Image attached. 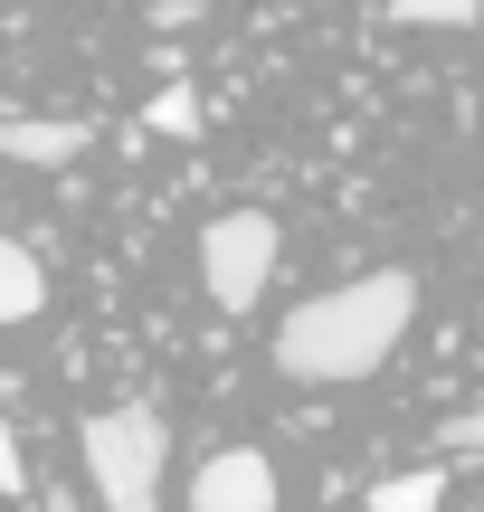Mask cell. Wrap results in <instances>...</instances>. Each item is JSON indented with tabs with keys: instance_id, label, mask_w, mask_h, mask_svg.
Listing matches in <instances>:
<instances>
[{
	"instance_id": "8992f818",
	"label": "cell",
	"mask_w": 484,
	"mask_h": 512,
	"mask_svg": "<svg viewBox=\"0 0 484 512\" xmlns=\"http://www.w3.org/2000/svg\"><path fill=\"white\" fill-rule=\"evenodd\" d=\"M38 304H48V266H38V247L29 238H0V332L29 323Z\"/></svg>"
},
{
	"instance_id": "8fae6325",
	"label": "cell",
	"mask_w": 484,
	"mask_h": 512,
	"mask_svg": "<svg viewBox=\"0 0 484 512\" xmlns=\"http://www.w3.org/2000/svg\"><path fill=\"white\" fill-rule=\"evenodd\" d=\"M0 494H29V456H19L10 418H0Z\"/></svg>"
},
{
	"instance_id": "7c38bea8",
	"label": "cell",
	"mask_w": 484,
	"mask_h": 512,
	"mask_svg": "<svg viewBox=\"0 0 484 512\" xmlns=\"http://www.w3.org/2000/svg\"><path fill=\"white\" fill-rule=\"evenodd\" d=\"M38 512H86V503H76V494H48V503H38Z\"/></svg>"
},
{
	"instance_id": "ba28073f",
	"label": "cell",
	"mask_w": 484,
	"mask_h": 512,
	"mask_svg": "<svg viewBox=\"0 0 484 512\" xmlns=\"http://www.w3.org/2000/svg\"><path fill=\"white\" fill-rule=\"evenodd\" d=\"M390 19L399 29H475L484 0H390Z\"/></svg>"
},
{
	"instance_id": "52a82bcc",
	"label": "cell",
	"mask_w": 484,
	"mask_h": 512,
	"mask_svg": "<svg viewBox=\"0 0 484 512\" xmlns=\"http://www.w3.org/2000/svg\"><path fill=\"white\" fill-rule=\"evenodd\" d=\"M361 503H371V512H437V503H447V484H437L428 465H418V475H390V484H371Z\"/></svg>"
},
{
	"instance_id": "5b68a950",
	"label": "cell",
	"mask_w": 484,
	"mask_h": 512,
	"mask_svg": "<svg viewBox=\"0 0 484 512\" xmlns=\"http://www.w3.org/2000/svg\"><path fill=\"white\" fill-rule=\"evenodd\" d=\"M86 152V124H67V114H0V162H29V171H57Z\"/></svg>"
},
{
	"instance_id": "277c9868",
	"label": "cell",
	"mask_w": 484,
	"mask_h": 512,
	"mask_svg": "<svg viewBox=\"0 0 484 512\" xmlns=\"http://www.w3.org/2000/svg\"><path fill=\"white\" fill-rule=\"evenodd\" d=\"M276 465L257 456V446H219V456H200V475H190V512H276Z\"/></svg>"
},
{
	"instance_id": "9c48e42d",
	"label": "cell",
	"mask_w": 484,
	"mask_h": 512,
	"mask_svg": "<svg viewBox=\"0 0 484 512\" xmlns=\"http://www.w3.org/2000/svg\"><path fill=\"white\" fill-rule=\"evenodd\" d=\"M143 124L171 133V143H200V95H190V86H162V95L143 105Z\"/></svg>"
},
{
	"instance_id": "7a4b0ae2",
	"label": "cell",
	"mask_w": 484,
	"mask_h": 512,
	"mask_svg": "<svg viewBox=\"0 0 484 512\" xmlns=\"http://www.w3.org/2000/svg\"><path fill=\"white\" fill-rule=\"evenodd\" d=\"M76 456L105 512H162V418L152 408H95L76 427Z\"/></svg>"
},
{
	"instance_id": "6da1fadb",
	"label": "cell",
	"mask_w": 484,
	"mask_h": 512,
	"mask_svg": "<svg viewBox=\"0 0 484 512\" xmlns=\"http://www.w3.org/2000/svg\"><path fill=\"white\" fill-rule=\"evenodd\" d=\"M418 323V275L380 266V275H352V285L314 294V304L285 313L276 332V370L304 389H342V380H371Z\"/></svg>"
},
{
	"instance_id": "30bf717a",
	"label": "cell",
	"mask_w": 484,
	"mask_h": 512,
	"mask_svg": "<svg viewBox=\"0 0 484 512\" xmlns=\"http://www.w3.org/2000/svg\"><path fill=\"white\" fill-rule=\"evenodd\" d=\"M437 446H447V456H484V408H456V418L437 427Z\"/></svg>"
},
{
	"instance_id": "3957f363",
	"label": "cell",
	"mask_w": 484,
	"mask_h": 512,
	"mask_svg": "<svg viewBox=\"0 0 484 512\" xmlns=\"http://www.w3.org/2000/svg\"><path fill=\"white\" fill-rule=\"evenodd\" d=\"M276 247H285V228L266 219V209H219V219L200 228V285H209V304H219V313H257L266 275H276Z\"/></svg>"
}]
</instances>
